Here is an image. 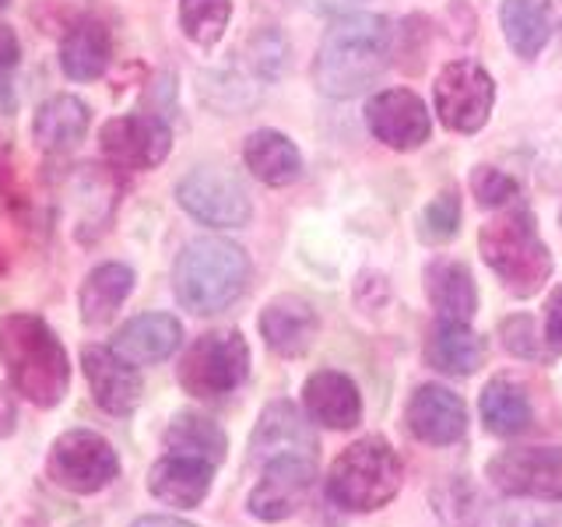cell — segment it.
Masks as SVG:
<instances>
[{
  "instance_id": "1",
  "label": "cell",
  "mask_w": 562,
  "mask_h": 527,
  "mask_svg": "<svg viewBox=\"0 0 562 527\" xmlns=\"http://www.w3.org/2000/svg\"><path fill=\"white\" fill-rule=\"evenodd\" d=\"M397 29L383 14H351L334 22L313 60V81L330 99H351L383 78L394 60Z\"/></svg>"
},
{
  "instance_id": "2",
  "label": "cell",
  "mask_w": 562,
  "mask_h": 527,
  "mask_svg": "<svg viewBox=\"0 0 562 527\" xmlns=\"http://www.w3.org/2000/svg\"><path fill=\"white\" fill-rule=\"evenodd\" d=\"M0 359L8 366L11 386L29 397L35 408H57L70 386V362L57 341V334L46 327L35 313H11L0 321Z\"/></svg>"
},
{
  "instance_id": "3",
  "label": "cell",
  "mask_w": 562,
  "mask_h": 527,
  "mask_svg": "<svg viewBox=\"0 0 562 527\" xmlns=\"http://www.w3.org/2000/svg\"><path fill=\"white\" fill-rule=\"evenodd\" d=\"M250 285V257L228 239H193L172 268L176 299L198 316L222 313Z\"/></svg>"
},
{
  "instance_id": "4",
  "label": "cell",
  "mask_w": 562,
  "mask_h": 527,
  "mask_svg": "<svg viewBox=\"0 0 562 527\" xmlns=\"http://www.w3.org/2000/svg\"><path fill=\"white\" fill-rule=\"evenodd\" d=\"M482 257L492 271L503 278V285L527 299L541 292L544 281L552 278V254L549 246L541 243L531 211L514 204L503 208L496 218L482 225L479 233Z\"/></svg>"
},
{
  "instance_id": "5",
  "label": "cell",
  "mask_w": 562,
  "mask_h": 527,
  "mask_svg": "<svg viewBox=\"0 0 562 527\" xmlns=\"http://www.w3.org/2000/svg\"><path fill=\"white\" fill-rule=\"evenodd\" d=\"M401 489V461L394 447L380 436L351 444L327 474V496L356 514L386 506Z\"/></svg>"
},
{
  "instance_id": "6",
  "label": "cell",
  "mask_w": 562,
  "mask_h": 527,
  "mask_svg": "<svg viewBox=\"0 0 562 527\" xmlns=\"http://www.w3.org/2000/svg\"><path fill=\"white\" fill-rule=\"evenodd\" d=\"M250 377V348L239 330H215L198 338L180 362V383L193 397L215 401L233 394Z\"/></svg>"
},
{
  "instance_id": "7",
  "label": "cell",
  "mask_w": 562,
  "mask_h": 527,
  "mask_svg": "<svg viewBox=\"0 0 562 527\" xmlns=\"http://www.w3.org/2000/svg\"><path fill=\"white\" fill-rule=\"evenodd\" d=\"M46 474L53 485L75 492V496H92L120 474V457L110 439H102L99 433L70 429L49 447Z\"/></svg>"
},
{
  "instance_id": "8",
  "label": "cell",
  "mask_w": 562,
  "mask_h": 527,
  "mask_svg": "<svg viewBox=\"0 0 562 527\" xmlns=\"http://www.w3.org/2000/svg\"><path fill=\"white\" fill-rule=\"evenodd\" d=\"M432 102L447 131L474 134V131H482L492 116L496 85H492V75L479 60H450L436 75Z\"/></svg>"
},
{
  "instance_id": "9",
  "label": "cell",
  "mask_w": 562,
  "mask_h": 527,
  "mask_svg": "<svg viewBox=\"0 0 562 527\" xmlns=\"http://www.w3.org/2000/svg\"><path fill=\"white\" fill-rule=\"evenodd\" d=\"M176 201H180L187 215L211 228H243L254 215L243 183L215 166H201L187 172L180 187H176Z\"/></svg>"
},
{
  "instance_id": "10",
  "label": "cell",
  "mask_w": 562,
  "mask_h": 527,
  "mask_svg": "<svg viewBox=\"0 0 562 527\" xmlns=\"http://www.w3.org/2000/svg\"><path fill=\"white\" fill-rule=\"evenodd\" d=\"M488 479L506 496L562 503V447L503 450L488 461Z\"/></svg>"
},
{
  "instance_id": "11",
  "label": "cell",
  "mask_w": 562,
  "mask_h": 527,
  "mask_svg": "<svg viewBox=\"0 0 562 527\" xmlns=\"http://www.w3.org/2000/svg\"><path fill=\"white\" fill-rule=\"evenodd\" d=\"M102 155L120 169H155L166 162L172 148V131L166 120L151 113L116 116L99 134Z\"/></svg>"
},
{
  "instance_id": "12",
  "label": "cell",
  "mask_w": 562,
  "mask_h": 527,
  "mask_svg": "<svg viewBox=\"0 0 562 527\" xmlns=\"http://www.w3.org/2000/svg\"><path fill=\"white\" fill-rule=\"evenodd\" d=\"M366 127L376 141H383L386 148L397 152H415L429 141L432 123L429 110L412 88H386L376 92L366 105Z\"/></svg>"
},
{
  "instance_id": "13",
  "label": "cell",
  "mask_w": 562,
  "mask_h": 527,
  "mask_svg": "<svg viewBox=\"0 0 562 527\" xmlns=\"http://www.w3.org/2000/svg\"><path fill=\"white\" fill-rule=\"evenodd\" d=\"M316 482L313 457H278L263 468V479L250 492V514L257 520L278 524L303 509Z\"/></svg>"
},
{
  "instance_id": "14",
  "label": "cell",
  "mask_w": 562,
  "mask_h": 527,
  "mask_svg": "<svg viewBox=\"0 0 562 527\" xmlns=\"http://www.w3.org/2000/svg\"><path fill=\"white\" fill-rule=\"evenodd\" d=\"M85 377L88 386H92V397L102 412L110 415H131L140 394H145V383H140V373L134 369L131 359H123L116 348H105V345H88L85 356Z\"/></svg>"
},
{
  "instance_id": "15",
  "label": "cell",
  "mask_w": 562,
  "mask_h": 527,
  "mask_svg": "<svg viewBox=\"0 0 562 527\" xmlns=\"http://www.w3.org/2000/svg\"><path fill=\"white\" fill-rule=\"evenodd\" d=\"M408 429L415 439L432 447L457 444L468 429V408L453 391H447V386L426 383V386H418L408 401Z\"/></svg>"
},
{
  "instance_id": "16",
  "label": "cell",
  "mask_w": 562,
  "mask_h": 527,
  "mask_svg": "<svg viewBox=\"0 0 562 527\" xmlns=\"http://www.w3.org/2000/svg\"><path fill=\"white\" fill-rule=\"evenodd\" d=\"M250 450H254V457H260V461H278V457H313L316 433L310 429V422L299 415L295 404L271 401L250 436Z\"/></svg>"
},
{
  "instance_id": "17",
  "label": "cell",
  "mask_w": 562,
  "mask_h": 527,
  "mask_svg": "<svg viewBox=\"0 0 562 527\" xmlns=\"http://www.w3.org/2000/svg\"><path fill=\"white\" fill-rule=\"evenodd\" d=\"M211 479H215V464L204 457L190 453H166L148 474V489L155 500H162L169 506H201L204 496L211 492Z\"/></svg>"
},
{
  "instance_id": "18",
  "label": "cell",
  "mask_w": 562,
  "mask_h": 527,
  "mask_svg": "<svg viewBox=\"0 0 562 527\" xmlns=\"http://www.w3.org/2000/svg\"><path fill=\"white\" fill-rule=\"evenodd\" d=\"M303 401L310 418L327 429H356L362 422L359 386L338 369H316L303 386Z\"/></svg>"
},
{
  "instance_id": "19",
  "label": "cell",
  "mask_w": 562,
  "mask_h": 527,
  "mask_svg": "<svg viewBox=\"0 0 562 527\" xmlns=\"http://www.w3.org/2000/svg\"><path fill=\"white\" fill-rule=\"evenodd\" d=\"M260 338L268 341L271 351L285 359L303 356L316 338V313L306 299L281 295L274 303L263 306L260 313Z\"/></svg>"
},
{
  "instance_id": "20",
  "label": "cell",
  "mask_w": 562,
  "mask_h": 527,
  "mask_svg": "<svg viewBox=\"0 0 562 527\" xmlns=\"http://www.w3.org/2000/svg\"><path fill=\"white\" fill-rule=\"evenodd\" d=\"M183 341V327L169 313H140L113 338V348L131 362H162Z\"/></svg>"
},
{
  "instance_id": "21",
  "label": "cell",
  "mask_w": 562,
  "mask_h": 527,
  "mask_svg": "<svg viewBox=\"0 0 562 527\" xmlns=\"http://www.w3.org/2000/svg\"><path fill=\"white\" fill-rule=\"evenodd\" d=\"M485 338H479L468 324L439 321L426 338V359L447 377H471L485 362Z\"/></svg>"
},
{
  "instance_id": "22",
  "label": "cell",
  "mask_w": 562,
  "mask_h": 527,
  "mask_svg": "<svg viewBox=\"0 0 562 527\" xmlns=\"http://www.w3.org/2000/svg\"><path fill=\"white\" fill-rule=\"evenodd\" d=\"M426 292L439 321L468 324L479 310V289L461 260H432L426 268Z\"/></svg>"
},
{
  "instance_id": "23",
  "label": "cell",
  "mask_w": 562,
  "mask_h": 527,
  "mask_svg": "<svg viewBox=\"0 0 562 527\" xmlns=\"http://www.w3.org/2000/svg\"><path fill=\"white\" fill-rule=\"evenodd\" d=\"M246 169L268 187H289L303 176V155L285 134L278 131H257L243 145Z\"/></svg>"
},
{
  "instance_id": "24",
  "label": "cell",
  "mask_w": 562,
  "mask_h": 527,
  "mask_svg": "<svg viewBox=\"0 0 562 527\" xmlns=\"http://www.w3.org/2000/svg\"><path fill=\"white\" fill-rule=\"evenodd\" d=\"M88 105L75 96H53L46 99L32 120V137L43 152H67L75 148L88 131Z\"/></svg>"
},
{
  "instance_id": "25",
  "label": "cell",
  "mask_w": 562,
  "mask_h": 527,
  "mask_svg": "<svg viewBox=\"0 0 562 527\" xmlns=\"http://www.w3.org/2000/svg\"><path fill=\"white\" fill-rule=\"evenodd\" d=\"M134 289V271L127 268V264H99V268L85 278L81 285V321L88 327H102L110 324L116 310L123 306V299L131 295Z\"/></svg>"
},
{
  "instance_id": "26",
  "label": "cell",
  "mask_w": 562,
  "mask_h": 527,
  "mask_svg": "<svg viewBox=\"0 0 562 527\" xmlns=\"http://www.w3.org/2000/svg\"><path fill=\"white\" fill-rule=\"evenodd\" d=\"M116 183L110 180L105 172H99L95 166H81L75 176H70V187H67V208L75 215V233L78 239H95L110 215L116 211V201H92L99 193L113 190Z\"/></svg>"
},
{
  "instance_id": "27",
  "label": "cell",
  "mask_w": 562,
  "mask_h": 527,
  "mask_svg": "<svg viewBox=\"0 0 562 527\" xmlns=\"http://www.w3.org/2000/svg\"><path fill=\"white\" fill-rule=\"evenodd\" d=\"M113 57V43L110 32H105L99 22H78L70 25V32L60 43V67L67 78L75 81H95L105 75Z\"/></svg>"
},
{
  "instance_id": "28",
  "label": "cell",
  "mask_w": 562,
  "mask_h": 527,
  "mask_svg": "<svg viewBox=\"0 0 562 527\" xmlns=\"http://www.w3.org/2000/svg\"><path fill=\"white\" fill-rule=\"evenodd\" d=\"M503 35L517 57L531 60L552 40V0H503Z\"/></svg>"
},
{
  "instance_id": "29",
  "label": "cell",
  "mask_w": 562,
  "mask_h": 527,
  "mask_svg": "<svg viewBox=\"0 0 562 527\" xmlns=\"http://www.w3.org/2000/svg\"><path fill=\"white\" fill-rule=\"evenodd\" d=\"M482 418H485V429L496 433V436H520L527 426H531L535 408H531V397L520 383L496 377L485 391H482Z\"/></svg>"
},
{
  "instance_id": "30",
  "label": "cell",
  "mask_w": 562,
  "mask_h": 527,
  "mask_svg": "<svg viewBox=\"0 0 562 527\" xmlns=\"http://www.w3.org/2000/svg\"><path fill=\"white\" fill-rule=\"evenodd\" d=\"M166 447L169 453H190V457H204L211 464H222L225 461V433L215 426L211 418L204 415H193V412H183L169 422L166 429Z\"/></svg>"
},
{
  "instance_id": "31",
  "label": "cell",
  "mask_w": 562,
  "mask_h": 527,
  "mask_svg": "<svg viewBox=\"0 0 562 527\" xmlns=\"http://www.w3.org/2000/svg\"><path fill=\"white\" fill-rule=\"evenodd\" d=\"M233 18V0H180V25L190 43L215 46Z\"/></svg>"
},
{
  "instance_id": "32",
  "label": "cell",
  "mask_w": 562,
  "mask_h": 527,
  "mask_svg": "<svg viewBox=\"0 0 562 527\" xmlns=\"http://www.w3.org/2000/svg\"><path fill=\"white\" fill-rule=\"evenodd\" d=\"M471 190H474V198H479V204L492 208V211L514 208L517 198H520V183L514 180V176H506L503 169H496V166L474 169L471 172Z\"/></svg>"
},
{
  "instance_id": "33",
  "label": "cell",
  "mask_w": 562,
  "mask_h": 527,
  "mask_svg": "<svg viewBox=\"0 0 562 527\" xmlns=\"http://www.w3.org/2000/svg\"><path fill=\"white\" fill-rule=\"evenodd\" d=\"M461 228V198L453 190H443L439 198L422 211V239L447 243Z\"/></svg>"
},
{
  "instance_id": "34",
  "label": "cell",
  "mask_w": 562,
  "mask_h": 527,
  "mask_svg": "<svg viewBox=\"0 0 562 527\" xmlns=\"http://www.w3.org/2000/svg\"><path fill=\"white\" fill-rule=\"evenodd\" d=\"M250 60H254V67L260 70V75L278 78L281 67H285V60H289V43L281 40L274 29L257 32L250 40Z\"/></svg>"
},
{
  "instance_id": "35",
  "label": "cell",
  "mask_w": 562,
  "mask_h": 527,
  "mask_svg": "<svg viewBox=\"0 0 562 527\" xmlns=\"http://www.w3.org/2000/svg\"><path fill=\"white\" fill-rule=\"evenodd\" d=\"M488 527H562L559 509H499Z\"/></svg>"
},
{
  "instance_id": "36",
  "label": "cell",
  "mask_w": 562,
  "mask_h": 527,
  "mask_svg": "<svg viewBox=\"0 0 562 527\" xmlns=\"http://www.w3.org/2000/svg\"><path fill=\"white\" fill-rule=\"evenodd\" d=\"M503 334H506V348L517 351V356H527V359H538L541 356V345H535V324L527 321V316H517V321H506L503 324Z\"/></svg>"
},
{
  "instance_id": "37",
  "label": "cell",
  "mask_w": 562,
  "mask_h": 527,
  "mask_svg": "<svg viewBox=\"0 0 562 527\" xmlns=\"http://www.w3.org/2000/svg\"><path fill=\"white\" fill-rule=\"evenodd\" d=\"M544 338L555 351H562V285L552 292L549 306H544Z\"/></svg>"
},
{
  "instance_id": "38",
  "label": "cell",
  "mask_w": 562,
  "mask_h": 527,
  "mask_svg": "<svg viewBox=\"0 0 562 527\" xmlns=\"http://www.w3.org/2000/svg\"><path fill=\"white\" fill-rule=\"evenodd\" d=\"M18 57H22V49H18V35L11 32V25L0 22V78H4L8 70L18 64Z\"/></svg>"
},
{
  "instance_id": "39",
  "label": "cell",
  "mask_w": 562,
  "mask_h": 527,
  "mask_svg": "<svg viewBox=\"0 0 562 527\" xmlns=\"http://www.w3.org/2000/svg\"><path fill=\"white\" fill-rule=\"evenodd\" d=\"M18 426V408H14V397L8 386H0V439L11 436Z\"/></svg>"
},
{
  "instance_id": "40",
  "label": "cell",
  "mask_w": 562,
  "mask_h": 527,
  "mask_svg": "<svg viewBox=\"0 0 562 527\" xmlns=\"http://www.w3.org/2000/svg\"><path fill=\"white\" fill-rule=\"evenodd\" d=\"M306 11H316V14H341L348 8H356L362 4V0H299Z\"/></svg>"
},
{
  "instance_id": "41",
  "label": "cell",
  "mask_w": 562,
  "mask_h": 527,
  "mask_svg": "<svg viewBox=\"0 0 562 527\" xmlns=\"http://www.w3.org/2000/svg\"><path fill=\"white\" fill-rule=\"evenodd\" d=\"M131 527H193V524L176 520V517H140V520H134Z\"/></svg>"
},
{
  "instance_id": "42",
  "label": "cell",
  "mask_w": 562,
  "mask_h": 527,
  "mask_svg": "<svg viewBox=\"0 0 562 527\" xmlns=\"http://www.w3.org/2000/svg\"><path fill=\"white\" fill-rule=\"evenodd\" d=\"M14 110V96H11V85L0 78V113H11Z\"/></svg>"
},
{
  "instance_id": "43",
  "label": "cell",
  "mask_w": 562,
  "mask_h": 527,
  "mask_svg": "<svg viewBox=\"0 0 562 527\" xmlns=\"http://www.w3.org/2000/svg\"><path fill=\"white\" fill-rule=\"evenodd\" d=\"M0 4H8V0H0Z\"/></svg>"
}]
</instances>
